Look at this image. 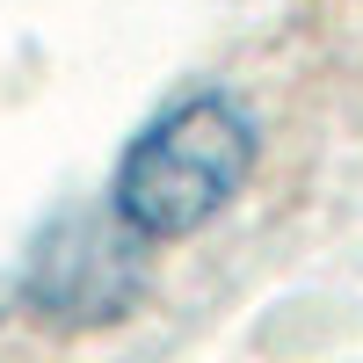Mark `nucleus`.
Returning a JSON list of instances; mask_svg holds the SVG:
<instances>
[{"mask_svg":"<svg viewBox=\"0 0 363 363\" xmlns=\"http://www.w3.org/2000/svg\"><path fill=\"white\" fill-rule=\"evenodd\" d=\"M262 160V124L233 87H189L160 116H145L138 138L109 174V218L138 247L203 233L218 211L247 189Z\"/></svg>","mask_w":363,"mask_h":363,"instance_id":"nucleus-1","label":"nucleus"},{"mask_svg":"<svg viewBox=\"0 0 363 363\" xmlns=\"http://www.w3.org/2000/svg\"><path fill=\"white\" fill-rule=\"evenodd\" d=\"M138 284H145V247L109 211H73V218H58L44 233V247L29 255L22 298L37 306V320L95 327V320H124Z\"/></svg>","mask_w":363,"mask_h":363,"instance_id":"nucleus-2","label":"nucleus"}]
</instances>
